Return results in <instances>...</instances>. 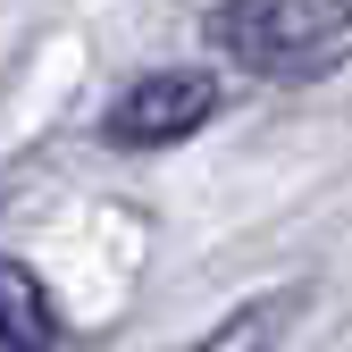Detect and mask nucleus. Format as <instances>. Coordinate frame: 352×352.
<instances>
[{"label":"nucleus","mask_w":352,"mask_h":352,"mask_svg":"<svg viewBox=\"0 0 352 352\" xmlns=\"http://www.w3.org/2000/svg\"><path fill=\"white\" fill-rule=\"evenodd\" d=\"M210 42L269 84H302L352 59V0H218Z\"/></svg>","instance_id":"nucleus-1"},{"label":"nucleus","mask_w":352,"mask_h":352,"mask_svg":"<svg viewBox=\"0 0 352 352\" xmlns=\"http://www.w3.org/2000/svg\"><path fill=\"white\" fill-rule=\"evenodd\" d=\"M0 352H59V311L25 260H0Z\"/></svg>","instance_id":"nucleus-4"},{"label":"nucleus","mask_w":352,"mask_h":352,"mask_svg":"<svg viewBox=\"0 0 352 352\" xmlns=\"http://www.w3.org/2000/svg\"><path fill=\"white\" fill-rule=\"evenodd\" d=\"M302 302H311L302 285H277V294H252V302H235V311L218 319V327H210L201 344H185V352H277Z\"/></svg>","instance_id":"nucleus-3"},{"label":"nucleus","mask_w":352,"mask_h":352,"mask_svg":"<svg viewBox=\"0 0 352 352\" xmlns=\"http://www.w3.org/2000/svg\"><path fill=\"white\" fill-rule=\"evenodd\" d=\"M218 109V84L201 67H160L143 84H126L109 101V143L118 151H160V143H185L193 126Z\"/></svg>","instance_id":"nucleus-2"}]
</instances>
